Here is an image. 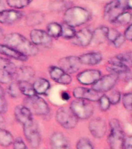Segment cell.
Instances as JSON below:
<instances>
[{"mask_svg":"<svg viewBox=\"0 0 132 149\" xmlns=\"http://www.w3.org/2000/svg\"><path fill=\"white\" fill-rule=\"evenodd\" d=\"M4 42L6 45L11 47L27 58L30 56H36L39 51L37 46L18 33L7 34L4 38Z\"/></svg>","mask_w":132,"mask_h":149,"instance_id":"6da1fadb","label":"cell"},{"mask_svg":"<svg viewBox=\"0 0 132 149\" xmlns=\"http://www.w3.org/2000/svg\"><path fill=\"white\" fill-rule=\"evenodd\" d=\"M91 13L88 9L80 6H72L65 10L63 23L75 28L83 25L90 20Z\"/></svg>","mask_w":132,"mask_h":149,"instance_id":"7a4b0ae2","label":"cell"},{"mask_svg":"<svg viewBox=\"0 0 132 149\" xmlns=\"http://www.w3.org/2000/svg\"><path fill=\"white\" fill-rule=\"evenodd\" d=\"M124 133L121 123L117 119H112L110 121V134L107 141L110 149H124Z\"/></svg>","mask_w":132,"mask_h":149,"instance_id":"3957f363","label":"cell"},{"mask_svg":"<svg viewBox=\"0 0 132 149\" xmlns=\"http://www.w3.org/2000/svg\"><path fill=\"white\" fill-rule=\"evenodd\" d=\"M23 103V106L27 107L32 114H36L44 117L48 116L51 112L50 107L46 101L38 95L25 97Z\"/></svg>","mask_w":132,"mask_h":149,"instance_id":"277c9868","label":"cell"},{"mask_svg":"<svg viewBox=\"0 0 132 149\" xmlns=\"http://www.w3.org/2000/svg\"><path fill=\"white\" fill-rule=\"evenodd\" d=\"M70 109L78 119L87 120L93 116L94 108L88 101L82 100H75L70 104Z\"/></svg>","mask_w":132,"mask_h":149,"instance_id":"5b68a950","label":"cell"},{"mask_svg":"<svg viewBox=\"0 0 132 149\" xmlns=\"http://www.w3.org/2000/svg\"><path fill=\"white\" fill-rule=\"evenodd\" d=\"M56 120L62 127L65 129H73L76 127L78 120L70 108L61 107L56 112Z\"/></svg>","mask_w":132,"mask_h":149,"instance_id":"8992f818","label":"cell"},{"mask_svg":"<svg viewBox=\"0 0 132 149\" xmlns=\"http://www.w3.org/2000/svg\"><path fill=\"white\" fill-rule=\"evenodd\" d=\"M23 134L26 139L33 149L39 148L41 142V136L38 126L34 120L27 125L23 126Z\"/></svg>","mask_w":132,"mask_h":149,"instance_id":"52a82bcc","label":"cell"},{"mask_svg":"<svg viewBox=\"0 0 132 149\" xmlns=\"http://www.w3.org/2000/svg\"><path fill=\"white\" fill-rule=\"evenodd\" d=\"M126 9L125 1H113L105 6L103 16L106 20L114 23Z\"/></svg>","mask_w":132,"mask_h":149,"instance_id":"ba28073f","label":"cell"},{"mask_svg":"<svg viewBox=\"0 0 132 149\" xmlns=\"http://www.w3.org/2000/svg\"><path fill=\"white\" fill-rule=\"evenodd\" d=\"M118 76L116 74H106L104 76L101 77L93 86L94 90L97 91L99 93H106L110 91L114 88L118 81Z\"/></svg>","mask_w":132,"mask_h":149,"instance_id":"9c48e42d","label":"cell"},{"mask_svg":"<svg viewBox=\"0 0 132 149\" xmlns=\"http://www.w3.org/2000/svg\"><path fill=\"white\" fill-rule=\"evenodd\" d=\"M73 95L77 100H82L91 102H98L103 94L94 90L93 88H87L85 87H76L73 89Z\"/></svg>","mask_w":132,"mask_h":149,"instance_id":"30bf717a","label":"cell"},{"mask_svg":"<svg viewBox=\"0 0 132 149\" xmlns=\"http://www.w3.org/2000/svg\"><path fill=\"white\" fill-rule=\"evenodd\" d=\"M58 64L61 69L68 74L77 72L82 66L79 57L76 56H67L62 58L59 60Z\"/></svg>","mask_w":132,"mask_h":149,"instance_id":"8fae6325","label":"cell"},{"mask_svg":"<svg viewBox=\"0 0 132 149\" xmlns=\"http://www.w3.org/2000/svg\"><path fill=\"white\" fill-rule=\"evenodd\" d=\"M106 68L110 74H116L118 76V79L121 76H125L126 78H129L128 74H130V69L128 65H125L122 64L121 61H119L116 58V57L110 58L108 61Z\"/></svg>","mask_w":132,"mask_h":149,"instance_id":"7c38bea8","label":"cell"},{"mask_svg":"<svg viewBox=\"0 0 132 149\" xmlns=\"http://www.w3.org/2000/svg\"><path fill=\"white\" fill-rule=\"evenodd\" d=\"M31 42L35 46H41L44 47H50L52 44L51 38L46 31L43 30L34 29L31 30L30 33Z\"/></svg>","mask_w":132,"mask_h":149,"instance_id":"4fadbf2b","label":"cell"},{"mask_svg":"<svg viewBox=\"0 0 132 149\" xmlns=\"http://www.w3.org/2000/svg\"><path fill=\"white\" fill-rule=\"evenodd\" d=\"M89 130L91 134L96 138H102L107 133V123L101 117L92 119L89 124Z\"/></svg>","mask_w":132,"mask_h":149,"instance_id":"5bb4252c","label":"cell"},{"mask_svg":"<svg viewBox=\"0 0 132 149\" xmlns=\"http://www.w3.org/2000/svg\"><path fill=\"white\" fill-rule=\"evenodd\" d=\"M101 72L96 69H88L82 71L77 75L79 83L85 86L94 85L101 78Z\"/></svg>","mask_w":132,"mask_h":149,"instance_id":"9a60e30c","label":"cell"},{"mask_svg":"<svg viewBox=\"0 0 132 149\" xmlns=\"http://www.w3.org/2000/svg\"><path fill=\"white\" fill-rule=\"evenodd\" d=\"M93 30L87 27L77 31L72 39V44L78 47L88 46L93 40Z\"/></svg>","mask_w":132,"mask_h":149,"instance_id":"2e32d148","label":"cell"},{"mask_svg":"<svg viewBox=\"0 0 132 149\" xmlns=\"http://www.w3.org/2000/svg\"><path fill=\"white\" fill-rule=\"evenodd\" d=\"M23 12L16 9H5L0 13V23L12 25L23 18Z\"/></svg>","mask_w":132,"mask_h":149,"instance_id":"e0dca14e","label":"cell"},{"mask_svg":"<svg viewBox=\"0 0 132 149\" xmlns=\"http://www.w3.org/2000/svg\"><path fill=\"white\" fill-rule=\"evenodd\" d=\"M49 74L52 80L59 84L69 85L72 82V76L57 66H51L49 68Z\"/></svg>","mask_w":132,"mask_h":149,"instance_id":"ac0fdd59","label":"cell"},{"mask_svg":"<svg viewBox=\"0 0 132 149\" xmlns=\"http://www.w3.org/2000/svg\"><path fill=\"white\" fill-rule=\"evenodd\" d=\"M14 116L16 120L18 121V123L22 124V126L27 125L34 121L33 114L23 105L16 106L14 110Z\"/></svg>","mask_w":132,"mask_h":149,"instance_id":"d6986e66","label":"cell"},{"mask_svg":"<svg viewBox=\"0 0 132 149\" xmlns=\"http://www.w3.org/2000/svg\"><path fill=\"white\" fill-rule=\"evenodd\" d=\"M35 76L34 68L30 66H20L16 68L13 74V79L16 81H28L30 82Z\"/></svg>","mask_w":132,"mask_h":149,"instance_id":"ffe728a7","label":"cell"},{"mask_svg":"<svg viewBox=\"0 0 132 149\" xmlns=\"http://www.w3.org/2000/svg\"><path fill=\"white\" fill-rule=\"evenodd\" d=\"M52 149H70L69 141L61 132H54L50 138Z\"/></svg>","mask_w":132,"mask_h":149,"instance_id":"44dd1931","label":"cell"},{"mask_svg":"<svg viewBox=\"0 0 132 149\" xmlns=\"http://www.w3.org/2000/svg\"><path fill=\"white\" fill-rule=\"evenodd\" d=\"M0 54L21 61H26L28 59L27 56L23 55V54L20 53L19 51L6 44H0Z\"/></svg>","mask_w":132,"mask_h":149,"instance_id":"7402d4cb","label":"cell"},{"mask_svg":"<svg viewBox=\"0 0 132 149\" xmlns=\"http://www.w3.org/2000/svg\"><path fill=\"white\" fill-rule=\"evenodd\" d=\"M82 65H96L102 61V54L99 52H89L79 57Z\"/></svg>","mask_w":132,"mask_h":149,"instance_id":"603a6c76","label":"cell"},{"mask_svg":"<svg viewBox=\"0 0 132 149\" xmlns=\"http://www.w3.org/2000/svg\"><path fill=\"white\" fill-rule=\"evenodd\" d=\"M33 87L37 95H46L51 88V84L47 79L44 78H39L35 80Z\"/></svg>","mask_w":132,"mask_h":149,"instance_id":"cb8c5ba5","label":"cell"},{"mask_svg":"<svg viewBox=\"0 0 132 149\" xmlns=\"http://www.w3.org/2000/svg\"><path fill=\"white\" fill-rule=\"evenodd\" d=\"M44 15L41 12H30L27 15L25 19V23L27 26H34L39 25L44 21Z\"/></svg>","mask_w":132,"mask_h":149,"instance_id":"d4e9b609","label":"cell"},{"mask_svg":"<svg viewBox=\"0 0 132 149\" xmlns=\"http://www.w3.org/2000/svg\"><path fill=\"white\" fill-rule=\"evenodd\" d=\"M109 28L104 26H101L100 27L96 28L93 32V40L95 44H102L104 42L107 38V34H108Z\"/></svg>","mask_w":132,"mask_h":149,"instance_id":"484cf974","label":"cell"},{"mask_svg":"<svg viewBox=\"0 0 132 149\" xmlns=\"http://www.w3.org/2000/svg\"><path fill=\"white\" fill-rule=\"evenodd\" d=\"M72 2L68 1H52L49 4V9L53 12H60L65 11L68 8L72 7Z\"/></svg>","mask_w":132,"mask_h":149,"instance_id":"4316f807","label":"cell"},{"mask_svg":"<svg viewBox=\"0 0 132 149\" xmlns=\"http://www.w3.org/2000/svg\"><path fill=\"white\" fill-rule=\"evenodd\" d=\"M13 142L14 138L11 133L4 128H1L0 129V145L6 148L13 144Z\"/></svg>","mask_w":132,"mask_h":149,"instance_id":"83f0119b","label":"cell"},{"mask_svg":"<svg viewBox=\"0 0 132 149\" xmlns=\"http://www.w3.org/2000/svg\"><path fill=\"white\" fill-rule=\"evenodd\" d=\"M17 82H18V86L21 94L26 95V97L37 95L34 89L32 84H30L28 81H17Z\"/></svg>","mask_w":132,"mask_h":149,"instance_id":"f1b7e54d","label":"cell"},{"mask_svg":"<svg viewBox=\"0 0 132 149\" xmlns=\"http://www.w3.org/2000/svg\"><path fill=\"white\" fill-rule=\"evenodd\" d=\"M47 33L50 37L52 38H58L61 37V25L59 23L53 22V23H49L47 26Z\"/></svg>","mask_w":132,"mask_h":149,"instance_id":"f546056e","label":"cell"},{"mask_svg":"<svg viewBox=\"0 0 132 149\" xmlns=\"http://www.w3.org/2000/svg\"><path fill=\"white\" fill-rule=\"evenodd\" d=\"M0 69L6 70L14 74L16 72V66L15 64H13V62H12L9 59L0 57Z\"/></svg>","mask_w":132,"mask_h":149,"instance_id":"4dcf8cb0","label":"cell"},{"mask_svg":"<svg viewBox=\"0 0 132 149\" xmlns=\"http://www.w3.org/2000/svg\"><path fill=\"white\" fill-rule=\"evenodd\" d=\"M76 33V31L75 28L68 26L65 23H63L61 25V37L64 39L72 40L75 37Z\"/></svg>","mask_w":132,"mask_h":149,"instance_id":"1f68e13d","label":"cell"},{"mask_svg":"<svg viewBox=\"0 0 132 149\" xmlns=\"http://www.w3.org/2000/svg\"><path fill=\"white\" fill-rule=\"evenodd\" d=\"M7 94L11 98L16 99L20 96L21 93L19 88L18 82L17 81H12L11 83H9L6 88Z\"/></svg>","mask_w":132,"mask_h":149,"instance_id":"d6a6232c","label":"cell"},{"mask_svg":"<svg viewBox=\"0 0 132 149\" xmlns=\"http://www.w3.org/2000/svg\"><path fill=\"white\" fill-rule=\"evenodd\" d=\"M31 2H32L31 1H28V0H8L6 1V4L11 8L18 10L20 9H23L28 6Z\"/></svg>","mask_w":132,"mask_h":149,"instance_id":"836d02e7","label":"cell"},{"mask_svg":"<svg viewBox=\"0 0 132 149\" xmlns=\"http://www.w3.org/2000/svg\"><path fill=\"white\" fill-rule=\"evenodd\" d=\"M132 14L131 13L128 11L124 12L123 13L121 14L117 18L115 19L113 23H115L118 26H125L127 24L130 23V21L131 20Z\"/></svg>","mask_w":132,"mask_h":149,"instance_id":"e575fe53","label":"cell"},{"mask_svg":"<svg viewBox=\"0 0 132 149\" xmlns=\"http://www.w3.org/2000/svg\"><path fill=\"white\" fill-rule=\"evenodd\" d=\"M13 74L6 70L0 69V83L9 84L13 81Z\"/></svg>","mask_w":132,"mask_h":149,"instance_id":"d590c367","label":"cell"},{"mask_svg":"<svg viewBox=\"0 0 132 149\" xmlns=\"http://www.w3.org/2000/svg\"><path fill=\"white\" fill-rule=\"evenodd\" d=\"M76 149H94L92 142L86 137H81L77 141Z\"/></svg>","mask_w":132,"mask_h":149,"instance_id":"8d00e7d4","label":"cell"},{"mask_svg":"<svg viewBox=\"0 0 132 149\" xmlns=\"http://www.w3.org/2000/svg\"><path fill=\"white\" fill-rule=\"evenodd\" d=\"M8 109V104L6 100L4 89L0 86V113H5Z\"/></svg>","mask_w":132,"mask_h":149,"instance_id":"74e56055","label":"cell"},{"mask_svg":"<svg viewBox=\"0 0 132 149\" xmlns=\"http://www.w3.org/2000/svg\"><path fill=\"white\" fill-rule=\"evenodd\" d=\"M98 102H99L100 109L103 112L107 111V109H109V108L110 107V105H111L107 95H104V94L100 98V100H98Z\"/></svg>","mask_w":132,"mask_h":149,"instance_id":"f35d334b","label":"cell"},{"mask_svg":"<svg viewBox=\"0 0 132 149\" xmlns=\"http://www.w3.org/2000/svg\"><path fill=\"white\" fill-rule=\"evenodd\" d=\"M122 101H123V105L124 107H125V109L129 111H132V92L124 94Z\"/></svg>","mask_w":132,"mask_h":149,"instance_id":"ab89813d","label":"cell"},{"mask_svg":"<svg viewBox=\"0 0 132 149\" xmlns=\"http://www.w3.org/2000/svg\"><path fill=\"white\" fill-rule=\"evenodd\" d=\"M108 99L110 100V104L115 105L117 104L119 102H120V100H121V93L117 90H112L110 94L108 95H107Z\"/></svg>","mask_w":132,"mask_h":149,"instance_id":"60d3db41","label":"cell"},{"mask_svg":"<svg viewBox=\"0 0 132 149\" xmlns=\"http://www.w3.org/2000/svg\"><path fill=\"white\" fill-rule=\"evenodd\" d=\"M121 34V33L119 32V31H117V30H115V29H109L107 39L108 40L110 43H113V42H114Z\"/></svg>","mask_w":132,"mask_h":149,"instance_id":"b9f144b4","label":"cell"},{"mask_svg":"<svg viewBox=\"0 0 132 149\" xmlns=\"http://www.w3.org/2000/svg\"><path fill=\"white\" fill-rule=\"evenodd\" d=\"M13 145V149H28L25 142L23 141V140L20 137H17L14 141Z\"/></svg>","mask_w":132,"mask_h":149,"instance_id":"7bdbcfd3","label":"cell"},{"mask_svg":"<svg viewBox=\"0 0 132 149\" xmlns=\"http://www.w3.org/2000/svg\"><path fill=\"white\" fill-rule=\"evenodd\" d=\"M124 42H125V38H124L123 34H121L112 44H114V46L116 47H120L124 44Z\"/></svg>","mask_w":132,"mask_h":149,"instance_id":"ee69618b","label":"cell"},{"mask_svg":"<svg viewBox=\"0 0 132 149\" xmlns=\"http://www.w3.org/2000/svg\"><path fill=\"white\" fill-rule=\"evenodd\" d=\"M124 149H132V136H129L124 138Z\"/></svg>","mask_w":132,"mask_h":149,"instance_id":"f6af8a7d","label":"cell"},{"mask_svg":"<svg viewBox=\"0 0 132 149\" xmlns=\"http://www.w3.org/2000/svg\"><path fill=\"white\" fill-rule=\"evenodd\" d=\"M124 37L125 38V40H132V24H131L127 29H126Z\"/></svg>","mask_w":132,"mask_h":149,"instance_id":"bcb514c9","label":"cell"},{"mask_svg":"<svg viewBox=\"0 0 132 149\" xmlns=\"http://www.w3.org/2000/svg\"><path fill=\"white\" fill-rule=\"evenodd\" d=\"M6 127V121H5L4 117L2 116V114L0 113V129L4 128Z\"/></svg>","mask_w":132,"mask_h":149,"instance_id":"7dc6e473","label":"cell"},{"mask_svg":"<svg viewBox=\"0 0 132 149\" xmlns=\"http://www.w3.org/2000/svg\"><path fill=\"white\" fill-rule=\"evenodd\" d=\"M61 98H62L64 100H65V101H67V100H68L70 99V95L67 93V92H63V93H61Z\"/></svg>","mask_w":132,"mask_h":149,"instance_id":"c3c4849f","label":"cell"},{"mask_svg":"<svg viewBox=\"0 0 132 149\" xmlns=\"http://www.w3.org/2000/svg\"><path fill=\"white\" fill-rule=\"evenodd\" d=\"M126 4V9H132V0H129V1H125Z\"/></svg>","mask_w":132,"mask_h":149,"instance_id":"681fc988","label":"cell"},{"mask_svg":"<svg viewBox=\"0 0 132 149\" xmlns=\"http://www.w3.org/2000/svg\"><path fill=\"white\" fill-rule=\"evenodd\" d=\"M3 10H5V6L3 4V2L0 1V13L3 11Z\"/></svg>","mask_w":132,"mask_h":149,"instance_id":"f907efd6","label":"cell"},{"mask_svg":"<svg viewBox=\"0 0 132 149\" xmlns=\"http://www.w3.org/2000/svg\"><path fill=\"white\" fill-rule=\"evenodd\" d=\"M2 35H3V30H2V28L0 27V37H2Z\"/></svg>","mask_w":132,"mask_h":149,"instance_id":"816d5d0a","label":"cell"},{"mask_svg":"<svg viewBox=\"0 0 132 149\" xmlns=\"http://www.w3.org/2000/svg\"><path fill=\"white\" fill-rule=\"evenodd\" d=\"M131 65H132V61H131Z\"/></svg>","mask_w":132,"mask_h":149,"instance_id":"f5cc1de1","label":"cell"}]
</instances>
